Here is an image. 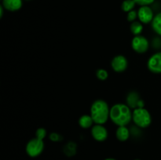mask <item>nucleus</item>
<instances>
[{
  "label": "nucleus",
  "instance_id": "obj_1",
  "mask_svg": "<svg viewBox=\"0 0 161 160\" xmlns=\"http://www.w3.org/2000/svg\"><path fill=\"white\" fill-rule=\"evenodd\" d=\"M109 119L117 126L127 125L132 121L131 108L126 104H116L110 108Z\"/></svg>",
  "mask_w": 161,
  "mask_h": 160
},
{
  "label": "nucleus",
  "instance_id": "obj_17",
  "mask_svg": "<svg viewBox=\"0 0 161 160\" xmlns=\"http://www.w3.org/2000/svg\"><path fill=\"white\" fill-rule=\"evenodd\" d=\"M64 152L68 156H72L76 153V145L73 142H69L64 147Z\"/></svg>",
  "mask_w": 161,
  "mask_h": 160
},
{
  "label": "nucleus",
  "instance_id": "obj_8",
  "mask_svg": "<svg viewBox=\"0 0 161 160\" xmlns=\"http://www.w3.org/2000/svg\"><path fill=\"white\" fill-rule=\"evenodd\" d=\"M138 18L141 23L148 24L153 20V11L149 6H141L138 10Z\"/></svg>",
  "mask_w": 161,
  "mask_h": 160
},
{
  "label": "nucleus",
  "instance_id": "obj_14",
  "mask_svg": "<svg viewBox=\"0 0 161 160\" xmlns=\"http://www.w3.org/2000/svg\"><path fill=\"white\" fill-rule=\"evenodd\" d=\"M151 26L154 32L161 36V12L154 16L153 20L151 22Z\"/></svg>",
  "mask_w": 161,
  "mask_h": 160
},
{
  "label": "nucleus",
  "instance_id": "obj_23",
  "mask_svg": "<svg viewBox=\"0 0 161 160\" xmlns=\"http://www.w3.org/2000/svg\"><path fill=\"white\" fill-rule=\"evenodd\" d=\"M3 9L4 7L3 6H0V18H2L3 16Z\"/></svg>",
  "mask_w": 161,
  "mask_h": 160
},
{
  "label": "nucleus",
  "instance_id": "obj_3",
  "mask_svg": "<svg viewBox=\"0 0 161 160\" xmlns=\"http://www.w3.org/2000/svg\"><path fill=\"white\" fill-rule=\"evenodd\" d=\"M132 121L138 128L146 129L152 123V116L146 108H135L132 111Z\"/></svg>",
  "mask_w": 161,
  "mask_h": 160
},
{
  "label": "nucleus",
  "instance_id": "obj_6",
  "mask_svg": "<svg viewBox=\"0 0 161 160\" xmlns=\"http://www.w3.org/2000/svg\"><path fill=\"white\" fill-rule=\"evenodd\" d=\"M147 67L153 74H161V51L157 52L149 58Z\"/></svg>",
  "mask_w": 161,
  "mask_h": 160
},
{
  "label": "nucleus",
  "instance_id": "obj_4",
  "mask_svg": "<svg viewBox=\"0 0 161 160\" xmlns=\"http://www.w3.org/2000/svg\"><path fill=\"white\" fill-rule=\"evenodd\" d=\"M44 147L45 145H44L43 140L35 137L27 143L25 151L28 156L31 158H36L42 154L44 150Z\"/></svg>",
  "mask_w": 161,
  "mask_h": 160
},
{
  "label": "nucleus",
  "instance_id": "obj_9",
  "mask_svg": "<svg viewBox=\"0 0 161 160\" xmlns=\"http://www.w3.org/2000/svg\"><path fill=\"white\" fill-rule=\"evenodd\" d=\"M108 130L103 125L95 124L91 129V136L95 141L103 142L108 138Z\"/></svg>",
  "mask_w": 161,
  "mask_h": 160
},
{
  "label": "nucleus",
  "instance_id": "obj_19",
  "mask_svg": "<svg viewBox=\"0 0 161 160\" xmlns=\"http://www.w3.org/2000/svg\"><path fill=\"white\" fill-rule=\"evenodd\" d=\"M47 130H46V129L44 128H39L36 130V137L39 138V139L40 140H43L44 138L47 136Z\"/></svg>",
  "mask_w": 161,
  "mask_h": 160
},
{
  "label": "nucleus",
  "instance_id": "obj_13",
  "mask_svg": "<svg viewBox=\"0 0 161 160\" xmlns=\"http://www.w3.org/2000/svg\"><path fill=\"white\" fill-rule=\"evenodd\" d=\"M94 123L91 115H83L79 119V125L83 129H88Z\"/></svg>",
  "mask_w": 161,
  "mask_h": 160
},
{
  "label": "nucleus",
  "instance_id": "obj_20",
  "mask_svg": "<svg viewBox=\"0 0 161 160\" xmlns=\"http://www.w3.org/2000/svg\"><path fill=\"white\" fill-rule=\"evenodd\" d=\"M138 18V11L136 10H131L129 13H127V19L129 22L132 23V22L135 21V20Z\"/></svg>",
  "mask_w": 161,
  "mask_h": 160
},
{
  "label": "nucleus",
  "instance_id": "obj_10",
  "mask_svg": "<svg viewBox=\"0 0 161 160\" xmlns=\"http://www.w3.org/2000/svg\"><path fill=\"white\" fill-rule=\"evenodd\" d=\"M127 104L130 108H144V101L140 98L139 94L135 91H131L128 93L127 97Z\"/></svg>",
  "mask_w": 161,
  "mask_h": 160
},
{
  "label": "nucleus",
  "instance_id": "obj_7",
  "mask_svg": "<svg viewBox=\"0 0 161 160\" xmlns=\"http://www.w3.org/2000/svg\"><path fill=\"white\" fill-rule=\"evenodd\" d=\"M128 66V61L127 57L124 55H116L111 61V67L114 72L120 73L124 72Z\"/></svg>",
  "mask_w": 161,
  "mask_h": 160
},
{
  "label": "nucleus",
  "instance_id": "obj_2",
  "mask_svg": "<svg viewBox=\"0 0 161 160\" xmlns=\"http://www.w3.org/2000/svg\"><path fill=\"white\" fill-rule=\"evenodd\" d=\"M95 124L104 125L109 119L110 108L108 103L102 99H97L93 102L91 107V114Z\"/></svg>",
  "mask_w": 161,
  "mask_h": 160
},
{
  "label": "nucleus",
  "instance_id": "obj_21",
  "mask_svg": "<svg viewBox=\"0 0 161 160\" xmlns=\"http://www.w3.org/2000/svg\"><path fill=\"white\" fill-rule=\"evenodd\" d=\"M49 139L53 142H59L62 141L63 136L58 133H51L49 135Z\"/></svg>",
  "mask_w": 161,
  "mask_h": 160
},
{
  "label": "nucleus",
  "instance_id": "obj_24",
  "mask_svg": "<svg viewBox=\"0 0 161 160\" xmlns=\"http://www.w3.org/2000/svg\"><path fill=\"white\" fill-rule=\"evenodd\" d=\"M105 160H116V159H115V158H105Z\"/></svg>",
  "mask_w": 161,
  "mask_h": 160
},
{
  "label": "nucleus",
  "instance_id": "obj_5",
  "mask_svg": "<svg viewBox=\"0 0 161 160\" xmlns=\"http://www.w3.org/2000/svg\"><path fill=\"white\" fill-rule=\"evenodd\" d=\"M131 47L134 51L142 54V53H146L149 50V42L145 36L139 35L135 36L132 39Z\"/></svg>",
  "mask_w": 161,
  "mask_h": 160
},
{
  "label": "nucleus",
  "instance_id": "obj_16",
  "mask_svg": "<svg viewBox=\"0 0 161 160\" xmlns=\"http://www.w3.org/2000/svg\"><path fill=\"white\" fill-rule=\"evenodd\" d=\"M135 5H136V3L135 2V0H124L121 5V8L124 12L129 13L130 11L133 10Z\"/></svg>",
  "mask_w": 161,
  "mask_h": 160
},
{
  "label": "nucleus",
  "instance_id": "obj_12",
  "mask_svg": "<svg viewBox=\"0 0 161 160\" xmlns=\"http://www.w3.org/2000/svg\"><path fill=\"white\" fill-rule=\"evenodd\" d=\"M130 136V131L127 125H122V126H118L117 130L116 131V136L118 141H127Z\"/></svg>",
  "mask_w": 161,
  "mask_h": 160
},
{
  "label": "nucleus",
  "instance_id": "obj_25",
  "mask_svg": "<svg viewBox=\"0 0 161 160\" xmlns=\"http://www.w3.org/2000/svg\"><path fill=\"white\" fill-rule=\"evenodd\" d=\"M135 160H140V159H138V158H137V159H135Z\"/></svg>",
  "mask_w": 161,
  "mask_h": 160
},
{
  "label": "nucleus",
  "instance_id": "obj_18",
  "mask_svg": "<svg viewBox=\"0 0 161 160\" xmlns=\"http://www.w3.org/2000/svg\"><path fill=\"white\" fill-rule=\"evenodd\" d=\"M96 76L101 81H105L108 78V73L105 69L103 68H99L98 70L96 72Z\"/></svg>",
  "mask_w": 161,
  "mask_h": 160
},
{
  "label": "nucleus",
  "instance_id": "obj_15",
  "mask_svg": "<svg viewBox=\"0 0 161 160\" xmlns=\"http://www.w3.org/2000/svg\"><path fill=\"white\" fill-rule=\"evenodd\" d=\"M130 32L135 36L139 35L142 34L143 31V24L140 21H134L130 25Z\"/></svg>",
  "mask_w": 161,
  "mask_h": 160
},
{
  "label": "nucleus",
  "instance_id": "obj_26",
  "mask_svg": "<svg viewBox=\"0 0 161 160\" xmlns=\"http://www.w3.org/2000/svg\"><path fill=\"white\" fill-rule=\"evenodd\" d=\"M26 1H29V0H26Z\"/></svg>",
  "mask_w": 161,
  "mask_h": 160
},
{
  "label": "nucleus",
  "instance_id": "obj_22",
  "mask_svg": "<svg viewBox=\"0 0 161 160\" xmlns=\"http://www.w3.org/2000/svg\"><path fill=\"white\" fill-rule=\"evenodd\" d=\"M155 0H135V2L136 3V4L139 5L141 6H149L152 3H154Z\"/></svg>",
  "mask_w": 161,
  "mask_h": 160
},
{
  "label": "nucleus",
  "instance_id": "obj_11",
  "mask_svg": "<svg viewBox=\"0 0 161 160\" xmlns=\"http://www.w3.org/2000/svg\"><path fill=\"white\" fill-rule=\"evenodd\" d=\"M5 9L10 12L19 10L22 6V0H3V5Z\"/></svg>",
  "mask_w": 161,
  "mask_h": 160
}]
</instances>
